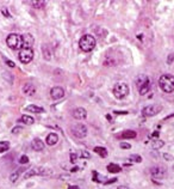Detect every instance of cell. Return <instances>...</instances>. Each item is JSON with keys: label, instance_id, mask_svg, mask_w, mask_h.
I'll list each match as a JSON object with an SVG mask.
<instances>
[{"label": "cell", "instance_id": "obj_4", "mask_svg": "<svg viewBox=\"0 0 174 189\" xmlns=\"http://www.w3.org/2000/svg\"><path fill=\"white\" fill-rule=\"evenodd\" d=\"M128 93H129V86L125 83H117L113 86V94L116 98L122 100L128 96Z\"/></svg>", "mask_w": 174, "mask_h": 189}, {"label": "cell", "instance_id": "obj_9", "mask_svg": "<svg viewBox=\"0 0 174 189\" xmlns=\"http://www.w3.org/2000/svg\"><path fill=\"white\" fill-rule=\"evenodd\" d=\"M50 96L52 100L57 101V100H61L63 96H65V90L61 87V86H54L51 90H50Z\"/></svg>", "mask_w": 174, "mask_h": 189}, {"label": "cell", "instance_id": "obj_2", "mask_svg": "<svg viewBox=\"0 0 174 189\" xmlns=\"http://www.w3.org/2000/svg\"><path fill=\"white\" fill-rule=\"evenodd\" d=\"M79 47L81 50L88 53L96 47V39L92 35H83L79 41Z\"/></svg>", "mask_w": 174, "mask_h": 189}, {"label": "cell", "instance_id": "obj_28", "mask_svg": "<svg viewBox=\"0 0 174 189\" xmlns=\"http://www.w3.org/2000/svg\"><path fill=\"white\" fill-rule=\"evenodd\" d=\"M163 145H165V142H163L161 139H155V140L152 141V147H153L154 150H159V148H161Z\"/></svg>", "mask_w": 174, "mask_h": 189}, {"label": "cell", "instance_id": "obj_11", "mask_svg": "<svg viewBox=\"0 0 174 189\" xmlns=\"http://www.w3.org/2000/svg\"><path fill=\"white\" fill-rule=\"evenodd\" d=\"M35 40L30 34H26L23 36V48H32Z\"/></svg>", "mask_w": 174, "mask_h": 189}, {"label": "cell", "instance_id": "obj_10", "mask_svg": "<svg viewBox=\"0 0 174 189\" xmlns=\"http://www.w3.org/2000/svg\"><path fill=\"white\" fill-rule=\"evenodd\" d=\"M72 115H73V117H74L75 120H85V118L87 117V111H86V109L79 107V108H75V109L73 110Z\"/></svg>", "mask_w": 174, "mask_h": 189}, {"label": "cell", "instance_id": "obj_29", "mask_svg": "<svg viewBox=\"0 0 174 189\" xmlns=\"http://www.w3.org/2000/svg\"><path fill=\"white\" fill-rule=\"evenodd\" d=\"M10 148V142L9 141H1L0 142V153L6 152Z\"/></svg>", "mask_w": 174, "mask_h": 189}, {"label": "cell", "instance_id": "obj_17", "mask_svg": "<svg viewBox=\"0 0 174 189\" xmlns=\"http://www.w3.org/2000/svg\"><path fill=\"white\" fill-rule=\"evenodd\" d=\"M107 171L111 172V174H118V172L122 171V168H121L119 165H117V164L111 163V164L107 165Z\"/></svg>", "mask_w": 174, "mask_h": 189}, {"label": "cell", "instance_id": "obj_37", "mask_svg": "<svg viewBox=\"0 0 174 189\" xmlns=\"http://www.w3.org/2000/svg\"><path fill=\"white\" fill-rule=\"evenodd\" d=\"M1 12H3L6 17H11V15H10V13H9V11H7V9H5V7H4V9L1 10Z\"/></svg>", "mask_w": 174, "mask_h": 189}, {"label": "cell", "instance_id": "obj_7", "mask_svg": "<svg viewBox=\"0 0 174 189\" xmlns=\"http://www.w3.org/2000/svg\"><path fill=\"white\" fill-rule=\"evenodd\" d=\"M161 110H162V107H161L160 104H152V105H148V107H146V108H143L142 114H143L144 116L150 117V116L157 115Z\"/></svg>", "mask_w": 174, "mask_h": 189}, {"label": "cell", "instance_id": "obj_35", "mask_svg": "<svg viewBox=\"0 0 174 189\" xmlns=\"http://www.w3.org/2000/svg\"><path fill=\"white\" fill-rule=\"evenodd\" d=\"M76 159H78V156H76L75 153H72V154H70V162H72V163H75Z\"/></svg>", "mask_w": 174, "mask_h": 189}, {"label": "cell", "instance_id": "obj_41", "mask_svg": "<svg viewBox=\"0 0 174 189\" xmlns=\"http://www.w3.org/2000/svg\"><path fill=\"white\" fill-rule=\"evenodd\" d=\"M68 189H79V187H76V185H70V187H68Z\"/></svg>", "mask_w": 174, "mask_h": 189}, {"label": "cell", "instance_id": "obj_12", "mask_svg": "<svg viewBox=\"0 0 174 189\" xmlns=\"http://www.w3.org/2000/svg\"><path fill=\"white\" fill-rule=\"evenodd\" d=\"M23 92H24V94H26V96H32V94L36 92V89H35L32 83H26L23 87Z\"/></svg>", "mask_w": 174, "mask_h": 189}, {"label": "cell", "instance_id": "obj_43", "mask_svg": "<svg viewBox=\"0 0 174 189\" xmlns=\"http://www.w3.org/2000/svg\"><path fill=\"white\" fill-rule=\"evenodd\" d=\"M78 170H79V168H78V166H74V168L72 169V172H75V171H78Z\"/></svg>", "mask_w": 174, "mask_h": 189}, {"label": "cell", "instance_id": "obj_18", "mask_svg": "<svg viewBox=\"0 0 174 189\" xmlns=\"http://www.w3.org/2000/svg\"><path fill=\"white\" fill-rule=\"evenodd\" d=\"M42 53H43V57L45 60H50L51 59V50H50L48 44H43L42 46Z\"/></svg>", "mask_w": 174, "mask_h": 189}, {"label": "cell", "instance_id": "obj_8", "mask_svg": "<svg viewBox=\"0 0 174 189\" xmlns=\"http://www.w3.org/2000/svg\"><path fill=\"white\" fill-rule=\"evenodd\" d=\"M150 175L153 178L156 180H163L167 176V170L163 166H153L150 169Z\"/></svg>", "mask_w": 174, "mask_h": 189}, {"label": "cell", "instance_id": "obj_42", "mask_svg": "<svg viewBox=\"0 0 174 189\" xmlns=\"http://www.w3.org/2000/svg\"><path fill=\"white\" fill-rule=\"evenodd\" d=\"M114 114H128V111H114Z\"/></svg>", "mask_w": 174, "mask_h": 189}, {"label": "cell", "instance_id": "obj_20", "mask_svg": "<svg viewBox=\"0 0 174 189\" xmlns=\"http://www.w3.org/2000/svg\"><path fill=\"white\" fill-rule=\"evenodd\" d=\"M22 171H23V169H16L13 172H11V175H10V181H11L12 183H14V182L20 177Z\"/></svg>", "mask_w": 174, "mask_h": 189}, {"label": "cell", "instance_id": "obj_24", "mask_svg": "<svg viewBox=\"0 0 174 189\" xmlns=\"http://www.w3.org/2000/svg\"><path fill=\"white\" fill-rule=\"evenodd\" d=\"M149 89H150V80H148L147 83H144L138 90H139V94H142V96H143V94H146L148 91H149Z\"/></svg>", "mask_w": 174, "mask_h": 189}, {"label": "cell", "instance_id": "obj_6", "mask_svg": "<svg viewBox=\"0 0 174 189\" xmlns=\"http://www.w3.org/2000/svg\"><path fill=\"white\" fill-rule=\"evenodd\" d=\"M19 61L22 64H29L34 59V50L32 48H22L19 52Z\"/></svg>", "mask_w": 174, "mask_h": 189}, {"label": "cell", "instance_id": "obj_15", "mask_svg": "<svg viewBox=\"0 0 174 189\" xmlns=\"http://www.w3.org/2000/svg\"><path fill=\"white\" fill-rule=\"evenodd\" d=\"M54 171L50 168H45V166H40L38 168V176H52Z\"/></svg>", "mask_w": 174, "mask_h": 189}, {"label": "cell", "instance_id": "obj_39", "mask_svg": "<svg viewBox=\"0 0 174 189\" xmlns=\"http://www.w3.org/2000/svg\"><path fill=\"white\" fill-rule=\"evenodd\" d=\"M116 181H117V178H112V180L106 181V182H105V184H110V183H113V182H116Z\"/></svg>", "mask_w": 174, "mask_h": 189}, {"label": "cell", "instance_id": "obj_38", "mask_svg": "<svg viewBox=\"0 0 174 189\" xmlns=\"http://www.w3.org/2000/svg\"><path fill=\"white\" fill-rule=\"evenodd\" d=\"M6 64H7L10 67H14V62H13V61H10V60H7V61H6Z\"/></svg>", "mask_w": 174, "mask_h": 189}, {"label": "cell", "instance_id": "obj_3", "mask_svg": "<svg viewBox=\"0 0 174 189\" xmlns=\"http://www.w3.org/2000/svg\"><path fill=\"white\" fill-rule=\"evenodd\" d=\"M6 43L11 49H22L23 48V36L19 34H11L7 36Z\"/></svg>", "mask_w": 174, "mask_h": 189}, {"label": "cell", "instance_id": "obj_21", "mask_svg": "<svg viewBox=\"0 0 174 189\" xmlns=\"http://www.w3.org/2000/svg\"><path fill=\"white\" fill-rule=\"evenodd\" d=\"M26 111H31V113H35V114H38V113H44V109L41 108V107H37V105H27L25 108Z\"/></svg>", "mask_w": 174, "mask_h": 189}, {"label": "cell", "instance_id": "obj_23", "mask_svg": "<svg viewBox=\"0 0 174 189\" xmlns=\"http://www.w3.org/2000/svg\"><path fill=\"white\" fill-rule=\"evenodd\" d=\"M30 4H31L35 9H43V7L47 5V1H44V0H32Z\"/></svg>", "mask_w": 174, "mask_h": 189}, {"label": "cell", "instance_id": "obj_16", "mask_svg": "<svg viewBox=\"0 0 174 189\" xmlns=\"http://www.w3.org/2000/svg\"><path fill=\"white\" fill-rule=\"evenodd\" d=\"M92 175H93V178H92V180H93L94 182H99V183H105V182L107 181V180H106L107 177H105V176L100 175V174H99V172H97V171H93V172H92Z\"/></svg>", "mask_w": 174, "mask_h": 189}, {"label": "cell", "instance_id": "obj_40", "mask_svg": "<svg viewBox=\"0 0 174 189\" xmlns=\"http://www.w3.org/2000/svg\"><path fill=\"white\" fill-rule=\"evenodd\" d=\"M118 189H131V188H129V187H127V185H119Z\"/></svg>", "mask_w": 174, "mask_h": 189}, {"label": "cell", "instance_id": "obj_31", "mask_svg": "<svg viewBox=\"0 0 174 189\" xmlns=\"http://www.w3.org/2000/svg\"><path fill=\"white\" fill-rule=\"evenodd\" d=\"M19 163H20V164H26V163H29V157H27L26 154H23L20 158H19Z\"/></svg>", "mask_w": 174, "mask_h": 189}, {"label": "cell", "instance_id": "obj_19", "mask_svg": "<svg viewBox=\"0 0 174 189\" xmlns=\"http://www.w3.org/2000/svg\"><path fill=\"white\" fill-rule=\"evenodd\" d=\"M32 176H38V168H37V166L31 168L30 170H27V171L25 172V175H24V178L27 180V178H30V177H32Z\"/></svg>", "mask_w": 174, "mask_h": 189}, {"label": "cell", "instance_id": "obj_33", "mask_svg": "<svg viewBox=\"0 0 174 189\" xmlns=\"http://www.w3.org/2000/svg\"><path fill=\"white\" fill-rule=\"evenodd\" d=\"M119 146H121V148H124V150H125V148L128 150V148H130V147H131V145H130V144H128V142H121V145H119Z\"/></svg>", "mask_w": 174, "mask_h": 189}, {"label": "cell", "instance_id": "obj_13", "mask_svg": "<svg viewBox=\"0 0 174 189\" xmlns=\"http://www.w3.org/2000/svg\"><path fill=\"white\" fill-rule=\"evenodd\" d=\"M31 147H32V150H35V151H43V150H44V142H43L41 139L35 138V139L31 141Z\"/></svg>", "mask_w": 174, "mask_h": 189}, {"label": "cell", "instance_id": "obj_30", "mask_svg": "<svg viewBox=\"0 0 174 189\" xmlns=\"http://www.w3.org/2000/svg\"><path fill=\"white\" fill-rule=\"evenodd\" d=\"M130 161L135 162V163H141L142 162V157L138 156V154H131L130 156Z\"/></svg>", "mask_w": 174, "mask_h": 189}, {"label": "cell", "instance_id": "obj_27", "mask_svg": "<svg viewBox=\"0 0 174 189\" xmlns=\"http://www.w3.org/2000/svg\"><path fill=\"white\" fill-rule=\"evenodd\" d=\"M149 80V78L147 77V76H139L138 78H137V80H136V85H137V87L139 89L144 83H147Z\"/></svg>", "mask_w": 174, "mask_h": 189}, {"label": "cell", "instance_id": "obj_14", "mask_svg": "<svg viewBox=\"0 0 174 189\" xmlns=\"http://www.w3.org/2000/svg\"><path fill=\"white\" fill-rule=\"evenodd\" d=\"M45 140H47V145L52 146V145L57 144V141H59V137H57V134H55V133H50V134H48Z\"/></svg>", "mask_w": 174, "mask_h": 189}, {"label": "cell", "instance_id": "obj_22", "mask_svg": "<svg viewBox=\"0 0 174 189\" xmlns=\"http://www.w3.org/2000/svg\"><path fill=\"white\" fill-rule=\"evenodd\" d=\"M94 152L98 153V154L101 157V158H106V157H107V150H106L105 147L97 146V147H94Z\"/></svg>", "mask_w": 174, "mask_h": 189}, {"label": "cell", "instance_id": "obj_26", "mask_svg": "<svg viewBox=\"0 0 174 189\" xmlns=\"http://www.w3.org/2000/svg\"><path fill=\"white\" fill-rule=\"evenodd\" d=\"M20 121H22L23 123H25V124H32V123L35 122L34 117L29 116V115H22V117H20Z\"/></svg>", "mask_w": 174, "mask_h": 189}, {"label": "cell", "instance_id": "obj_32", "mask_svg": "<svg viewBox=\"0 0 174 189\" xmlns=\"http://www.w3.org/2000/svg\"><path fill=\"white\" fill-rule=\"evenodd\" d=\"M81 157H82V158H90L91 154H90V152H87V151H81Z\"/></svg>", "mask_w": 174, "mask_h": 189}, {"label": "cell", "instance_id": "obj_25", "mask_svg": "<svg viewBox=\"0 0 174 189\" xmlns=\"http://www.w3.org/2000/svg\"><path fill=\"white\" fill-rule=\"evenodd\" d=\"M136 132L135 131H124L123 133H122V138L123 139H134V138H136Z\"/></svg>", "mask_w": 174, "mask_h": 189}, {"label": "cell", "instance_id": "obj_5", "mask_svg": "<svg viewBox=\"0 0 174 189\" xmlns=\"http://www.w3.org/2000/svg\"><path fill=\"white\" fill-rule=\"evenodd\" d=\"M70 132L75 138L82 139L87 135V127L82 123H76V124H73L70 127Z\"/></svg>", "mask_w": 174, "mask_h": 189}, {"label": "cell", "instance_id": "obj_1", "mask_svg": "<svg viewBox=\"0 0 174 189\" xmlns=\"http://www.w3.org/2000/svg\"><path fill=\"white\" fill-rule=\"evenodd\" d=\"M159 87L166 93L173 92L174 91V76L162 74L159 79Z\"/></svg>", "mask_w": 174, "mask_h": 189}, {"label": "cell", "instance_id": "obj_36", "mask_svg": "<svg viewBox=\"0 0 174 189\" xmlns=\"http://www.w3.org/2000/svg\"><path fill=\"white\" fill-rule=\"evenodd\" d=\"M163 158H166V161H172L173 157L169 156V154H167V153H165V154H163Z\"/></svg>", "mask_w": 174, "mask_h": 189}, {"label": "cell", "instance_id": "obj_34", "mask_svg": "<svg viewBox=\"0 0 174 189\" xmlns=\"http://www.w3.org/2000/svg\"><path fill=\"white\" fill-rule=\"evenodd\" d=\"M20 131H23L22 127H20V126H17V127H14V128L12 129V133H13V134H18Z\"/></svg>", "mask_w": 174, "mask_h": 189}]
</instances>
